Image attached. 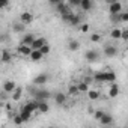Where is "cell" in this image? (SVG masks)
<instances>
[{"label": "cell", "mask_w": 128, "mask_h": 128, "mask_svg": "<svg viewBox=\"0 0 128 128\" xmlns=\"http://www.w3.org/2000/svg\"><path fill=\"white\" fill-rule=\"evenodd\" d=\"M82 0H68V5L70 6H78Z\"/></svg>", "instance_id": "cell-37"}, {"label": "cell", "mask_w": 128, "mask_h": 128, "mask_svg": "<svg viewBox=\"0 0 128 128\" xmlns=\"http://www.w3.org/2000/svg\"><path fill=\"white\" fill-rule=\"evenodd\" d=\"M36 102H38V112H39V113H47V112L50 110L48 102H47L45 100H38Z\"/></svg>", "instance_id": "cell-12"}, {"label": "cell", "mask_w": 128, "mask_h": 128, "mask_svg": "<svg viewBox=\"0 0 128 128\" xmlns=\"http://www.w3.org/2000/svg\"><path fill=\"white\" fill-rule=\"evenodd\" d=\"M119 15H120V21L122 23H126L128 21V12H120Z\"/></svg>", "instance_id": "cell-34"}, {"label": "cell", "mask_w": 128, "mask_h": 128, "mask_svg": "<svg viewBox=\"0 0 128 128\" xmlns=\"http://www.w3.org/2000/svg\"><path fill=\"white\" fill-rule=\"evenodd\" d=\"M0 112H2V101H0Z\"/></svg>", "instance_id": "cell-44"}, {"label": "cell", "mask_w": 128, "mask_h": 128, "mask_svg": "<svg viewBox=\"0 0 128 128\" xmlns=\"http://www.w3.org/2000/svg\"><path fill=\"white\" fill-rule=\"evenodd\" d=\"M119 84H116L114 82H112V86H110V90H108V96L110 98H116L119 95Z\"/></svg>", "instance_id": "cell-14"}, {"label": "cell", "mask_w": 128, "mask_h": 128, "mask_svg": "<svg viewBox=\"0 0 128 128\" xmlns=\"http://www.w3.org/2000/svg\"><path fill=\"white\" fill-rule=\"evenodd\" d=\"M44 44H48L45 38H35V41L32 42V45H30V47H32V48H36V50H39V48H41Z\"/></svg>", "instance_id": "cell-15"}, {"label": "cell", "mask_w": 128, "mask_h": 128, "mask_svg": "<svg viewBox=\"0 0 128 128\" xmlns=\"http://www.w3.org/2000/svg\"><path fill=\"white\" fill-rule=\"evenodd\" d=\"M21 95H23V89L21 88H15L14 92H12V100L14 101H20L21 100Z\"/></svg>", "instance_id": "cell-25"}, {"label": "cell", "mask_w": 128, "mask_h": 128, "mask_svg": "<svg viewBox=\"0 0 128 128\" xmlns=\"http://www.w3.org/2000/svg\"><path fill=\"white\" fill-rule=\"evenodd\" d=\"M120 33H122V29H113L112 32H110V36L113 38V39H120Z\"/></svg>", "instance_id": "cell-27"}, {"label": "cell", "mask_w": 128, "mask_h": 128, "mask_svg": "<svg viewBox=\"0 0 128 128\" xmlns=\"http://www.w3.org/2000/svg\"><path fill=\"white\" fill-rule=\"evenodd\" d=\"M78 48H80V42H78V41L71 39V41L68 42V50H71V51H77Z\"/></svg>", "instance_id": "cell-24"}, {"label": "cell", "mask_w": 128, "mask_h": 128, "mask_svg": "<svg viewBox=\"0 0 128 128\" xmlns=\"http://www.w3.org/2000/svg\"><path fill=\"white\" fill-rule=\"evenodd\" d=\"M66 94H63V92H56L54 94V101H56V104L57 106H63L66 102Z\"/></svg>", "instance_id": "cell-7"}, {"label": "cell", "mask_w": 128, "mask_h": 128, "mask_svg": "<svg viewBox=\"0 0 128 128\" xmlns=\"http://www.w3.org/2000/svg\"><path fill=\"white\" fill-rule=\"evenodd\" d=\"M24 107H26L27 110H30L32 113H35V112L38 110V102H36V100H33V101H29L27 104H24Z\"/></svg>", "instance_id": "cell-23"}, {"label": "cell", "mask_w": 128, "mask_h": 128, "mask_svg": "<svg viewBox=\"0 0 128 128\" xmlns=\"http://www.w3.org/2000/svg\"><path fill=\"white\" fill-rule=\"evenodd\" d=\"M108 12L110 14H119V12H122V3L118 0V2L108 5Z\"/></svg>", "instance_id": "cell-9"}, {"label": "cell", "mask_w": 128, "mask_h": 128, "mask_svg": "<svg viewBox=\"0 0 128 128\" xmlns=\"http://www.w3.org/2000/svg\"><path fill=\"white\" fill-rule=\"evenodd\" d=\"M94 80L98 83H112L116 80V74L113 71H101L94 76Z\"/></svg>", "instance_id": "cell-1"}, {"label": "cell", "mask_w": 128, "mask_h": 128, "mask_svg": "<svg viewBox=\"0 0 128 128\" xmlns=\"http://www.w3.org/2000/svg\"><path fill=\"white\" fill-rule=\"evenodd\" d=\"M59 2H62V0H48V3H50V5H53V6H56Z\"/></svg>", "instance_id": "cell-41"}, {"label": "cell", "mask_w": 128, "mask_h": 128, "mask_svg": "<svg viewBox=\"0 0 128 128\" xmlns=\"http://www.w3.org/2000/svg\"><path fill=\"white\" fill-rule=\"evenodd\" d=\"M102 114H104V112H102V110H96V112H94V118H95L96 120H98Z\"/></svg>", "instance_id": "cell-36"}, {"label": "cell", "mask_w": 128, "mask_h": 128, "mask_svg": "<svg viewBox=\"0 0 128 128\" xmlns=\"http://www.w3.org/2000/svg\"><path fill=\"white\" fill-rule=\"evenodd\" d=\"M84 59L88 60V62H96L98 60V51H95V50H88L86 53H84Z\"/></svg>", "instance_id": "cell-8"}, {"label": "cell", "mask_w": 128, "mask_h": 128, "mask_svg": "<svg viewBox=\"0 0 128 128\" xmlns=\"http://www.w3.org/2000/svg\"><path fill=\"white\" fill-rule=\"evenodd\" d=\"M100 39H101V36H100L98 33H92V35H90V41H92V42H100Z\"/></svg>", "instance_id": "cell-32"}, {"label": "cell", "mask_w": 128, "mask_h": 128, "mask_svg": "<svg viewBox=\"0 0 128 128\" xmlns=\"http://www.w3.org/2000/svg\"><path fill=\"white\" fill-rule=\"evenodd\" d=\"M0 57H2V63H8V62L12 60V54H11L8 50H3L2 54H0Z\"/></svg>", "instance_id": "cell-21"}, {"label": "cell", "mask_w": 128, "mask_h": 128, "mask_svg": "<svg viewBox=\"0 0 128 128\" xmlns=\"http://www.w3.org/2000/svg\"><path fill=\"white\" fill-rule=\"evenodd\" d=\"M119 14H120V12H119ZM119 14H110V20H112V23L116 24V23L120 21V15H119Z\"/></svg>", "instance_id": "cell-30"}, {"label": "cell", "mask_w": 128, "mask_h": 128, "mask_svg": "<svg viewBox=\"0 0 128 128\" xmlns=\"http://www.w3.org/2000/svg\"><path fill=\"white\" fill-rule=\"evenodd\" d=\"M54 8H56V11H57L59 14H63V12H66V11H70V9H71L68 3H63V2H59Z\"/></svg>", "instance_id": "cell-17"}, {"label": "cell", "mask_w": 128, "mask_h": 128, "mask_svg": "<svg viewBox=\"0 0 128 128\" xmlns=\"http://www.w3.org/2000/svg\"><path fill=\"white\" fill-rule=\"evenodd\" d=\"M33 92V98L38 101V100H45L48 101L51 98V92L47 90V89H38V90H32Z\"/></svg>", "instance_id": "cell-2"}, {"label": "cell", "mask_w": 128, "mask_h": 128, "mask_svg": "<svg viewBox=\"0 0 128 128\" xmlns=\"http://www.w3.org/2000/svg\"><path fill=\"white\" fill-rule=\"evenodd\" d=\"M9 6V0H0V9H5Z\"/></svg>", "instance_id": "cell-33"}, {"label": "cell", "mask_w": 128, "mask_h": 128, "mask_svg": "<svg viewBox=\"0 0 128 128\" xmlns=\"http://www.w3.org/2000/svg\"><path fill=\"white\" fill-rule=\"evenodd\" d=\"M86 94H88V96H89V100H90V101H96V100L100 98V92H98V90H95V89H89Z\"/></svg>", "instance_id": "cell-22"}, {"label": "cell", "mask_w": 128, "mask_h": 128, "mask_svg": "<svg viewBox=\"0 0 128 128\" xmlns=\"http://www.w3.org/2000/svg\"><path fill=\"white\" fill-rule=\"evenodd\" d=\"M17 51H18L21 56H29L30 51H32V47H30V45H26V44H20L18 48H17Z\"/></svg>", "instance_id": "cell-10"}, {"label": "cell", "mask_w": 128, "mask_h": 128, "mask_svg": "<svg viewBox=\"0 0 128 128\" xmlns=\"http://www.w3.org/2000/svg\"><path fill=\"white\" fill-rule=\"evenodd\" d=\"M24 26H29V24H32L33 23V14L32 12H27V11H24V12H21L20 14V18H18Z\"/></svg>", "instance_id": "cell-3"}, {"label": "cell", "mask_w": 128, "mask_h": 128, "mask_svg": "<svg viewBox=\"0 0 128 128\" xmlns=\"http://www.w3.org/2000/svg\"><path fill=\"white\" fill-rule=\"evenodd\" d=\"M80 30H82L83 33H86V32H89V24H82V27H80Z\"/></svg>", "instance_id": "cell-39"}, {"label": "cell", "mask_w": 128, "mask_h": 128, "mask_svg": "<svg viewBox=\"0 0 128 128\" xmlns=\"http://www.w3.org/2000/svg\"><path fill=\"white\" fill-rule=\"evenodd\" d=\"M90 80H92V78H90V77H86V78H84V82H86V83H88V84H89V83H90Z\"/></svg>", "instance_id": "cell-43"}, {"label": "cell", "mask_w": 128, "mask_h": 128, "mask_svg": "<svg viewBox=\"0 0 128 128\" xmlns=\"http://www.w3.org/2000/svg\"><path fill=\"white\" fill-rule=\"evenodd\" d=\"M68 23H70L71 26H78V24H80V17H78V15H74V14H72Z\"/></svg>", "instance_id": "cell-29"}, {"label": "cell", "mask_w": 128, "mask_h": 128, "mask_svg": "<svg viewBox=\"0 0 128 128\" xmlns=\"http://www.w3.org/2000/svg\"><path fill=\"white\" fill-rule=\"evenodd\" d=\"M29 57L33 60V62H39L42 57H44V54L39 51V50H36V48H32V51H30V54H29Z\"/></svg>", "instance_id": "cell-11"}, {"label": "cell", "mask_w": 128, "mask_h": 128, "mask_svg": "<svg viewBox=\"0 0 128 128\" xmlns=\"http://www.w3.org/2000/svg\"><path fill=\"white\" fill-rule=\"evenodd\" d=\"M24 120L21 119V116L20 114H17V116H14V124H17V125H21Z\"/></svg>", "instance_id": "cell-35"}, {"label": "cell", "mask_w": 128, "mask_h": 128, "mask_svg": "<svg viewBox=\"0 0 128 128\" xmlns=\"http://www.w3.org/2000/svg\"><path fill=\"white\" fill-rule=\"evenodd\" d=\"M20 116H21V119H23L24 122H27V120H29V119H30V118L33 116V113H32L30 110H27V108H26V107L23 106V108L20 110Z\"/></svg>", "instance_id": "cell-16"}, {"label": "cell", "mask_w": 128, "mask_h": 128, "mask_svg": "<svg viewBox=\"0 0 128 128\" xmlns=\"http://www.w3.org/2000/svg\"><path fill=\"white\" fill-rule=\"evenodd\" d=\"M35 35L33 33H24L23 39H21V44H26V45H32V42L35 41Z\"/></svg>", "instance_id": "cell-18"}, {"label": "cell", "mask_w": 128, "mask_h": 128, "mask_svg": "<svg viewBox=\"0 0 128 128\" xmlns=\"http://www.w3.org/2000/svg\"><path fill=\"white\" fill-rule=\"evenodd\" d=\"M119 54V48L116 45H106L104 47V56L106 57H116Z\"/></svg>", "instance_id": "cell-4"}, {"label": "cell", "mask_w": 128, "mask_h": 128, "mask_svg": "<svg viewBox=\"0 0 128 128\" xmlns=\"http://www.w3.org/2000/svg\"><path fill=\"white\" fill-rule=\"evenodd\" d=\"M9 38H8V35H0V42H5V41H8Z\"/></svg>", "instance_id": "cell-40"}, {"label": "cell", "mask_w": 128, "mask_h": 128, "mask_svg": "<svg viewBox=\"0 0 128 128\" xmlns=\"http://www.w3.org/2000/svg\"><path fill=\"white\" fill-rule=\"evenodd\" d=\"M120 39H124V41H126V39H128V30L122 29V33H120Z\"/></svg>", "instance_id": "cell-38"}, {"label": "cell", "mask_w": 128, "mask_h": 128, "mask_svg": "<svg viewBox=\"0 0 128 128\" xmlns=\"http://www.w3.org/2000/svg\"><path fill=\"white\" fill-rule=\"evenodd\" d=\"M80 92H78V88H77V84H71L70 88H68V95H71V96H76V95H78Z\"/></svg>", "instance_id": "cell-26"}, {"label": "cell", "mask_w": 128, "mask_h": 128, "mask_svg": "<svg viewBox=\"0 0 128 128\" xmlns=\"http://www.w3.org/2000/svg\"><path fill=\"white\" fill-rule=\"evenodd\" d=\"M107 2V5H112V3H114V2H118V0H106Z\"/></svg>", "instance_id": "cell-42"}, {"label": "cell", "mask_w": 128, "mask_h": 128, "mask_svg": "<svg viewBox=\"0 0 128 128\" xmlns=\"http://www.w3.org/2000/svg\"><path fill=\"white\" fill-rule=\"evenodd\" d=\"M47 82H48V76H47L45 72H41V74H38V76L33 78V83H35L36 86H44Z\"/></svg>", "instance_id": "cell-5"}, {"label": "cell", "mask_w": 128, "mask_h": 128, "mask_svg": "<svg viewBox=\"0 0 128 128\" xmlns=\"http://www.w3.org/2000/svg\"><path fill=\"white\" fill-rule=\"evenodd\" d=\"M39 51H41L44 56H45V54H48V53H50V45H48V44H44V45L39 48Z\"/></svg>", "instance_id": "cell-31"}, {"label": "cell", "mask_w": 128, "mask_h": 128, "mask_svg": "<svg viewBox=\"0 0 128 128\" xmlns=\"http://www.w3.org/2000/svg\"><path fill=\"white\" fill-rule=\"evenodd\" d=\"M24 30H26V26H24L20 20L12 24V32H14V33H23Z\"/></svg>", "instance_id": "cell-13"}, {"label": "cell", "mask_w": 128, "mask_h": 128, "mask_svg": "<svg viewBox=\"0 0 128 128\" xmlns=\"http://www.w3.org/2000/svg\"><path fill=\"white\" fill-rule=\"evenodd\" d=\"M0 63H2V57H0Z\"/></svg>", "instance_id": "cell-46"}, {"label": "cell", "mask_w": 128, "mask_h": 128, "mask_svg": "<svg viewBox=\"0 0 128 128\" xmlns=\"http://www.w3.org/2000/svg\"><path fill=\"white\" fill-rule=\"evenodd\" d=\"M78 6L82 8V11H84V12H89V11H92V9H94L95 3H94V0H82Z\"/></svg>", "instance_id": "cell-6"}, {"label": "cell", "mask_w": 128, "mask_h": 128, "mask_svg": "<svg viewBox=\"0 0 128 128\" xmlns=\"http://www.w3.org/2000/svg\"><path fill=\"white\" fill-rule=\"evenodd\" d=\"M77 88H78V92L82 94V92H88L89 90V84L86 83V82H80L78 84H77Z\"/></svg>", "instance_id": "cell-28"}, {"label": "cell", "mask_w": 128, "mask_h": 128, "mask_svg": "<svg viewBox=\"0 0 128 128\" xmlns=\"http://www.w3.org/2000/svg\"><path fill=\"white\" fill-rule=\"evenodd\" d=\"M15 88H17V86H15V83H14L12 80H8V82H5V84H3V92H8V94H12Z\"/></svg>", "instance_id": "cell-19"}, {"label": "cell", "mask_w": 128, "mask_h": 128, "mask_svg": "<svg viewBox=\"0 0 128 128\" xmlns=\"http://www.w3.org/2000/svg\"><path fill=\"white\" fill-rule=\"evenodd\" d=\"M98 120H100L102 125H112V124H113V118H112V114H108V113H104Z\"/></svg>", "instance_id": "cell-20"}, {"label": "cell", "mask_w": 128, "mask_h": 128, "mask_svg": "<svg viewBox=\"0 0 128 128\" xmlns=\"http://www.w3.org/2000/svg\"><path fill=\"white\" fill-rule=\"evenodd\" d=\"M2 98H3V96H2V94H0V101H2Z\"/></svg>", "instance_id": "cell-45"}]
</instances>
